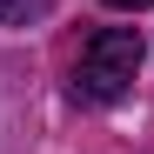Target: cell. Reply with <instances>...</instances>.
<instances>
[{
    "instance_id": "obj_1",
    "label": "cell",
    "mask_w": 154,
    "mask_h": 154,
    "mask_svg": "<svg viewBox=\"0 0 154 154\" xmlns=\"http://www.w3.org/2000/svg\"><path fill=\"white\" fill-rule=\"evenodd\" d=\"M141 74V34L134 27H100L81 47V67H74V94L81 100H121Z\"/></svg>"
},
{
    "instance_id": "obj_3",
    "label": "cell",
    "mask_w": 154,
    "mask_h": 154,
    "mask_svg": "<svg viewBox=\"0 0 154 154\" xmlns=\"http://www.w3.org/2000/svg\"><path fill=\"white\" fill-rule=\"evenodd\" d=\"M107 7H121V14H134V7H154V0H107Z\"/></svg>"
},
{
    "instance_id": "obj_2",
    "label": "cell",
    "mask_w": 154,
    "mask_h": 154,
    "mask_svg": "<svg viewBox=\"0 0 154 154\" xmlns=\"http://www.w3.org/2000/svg\"><path fill=\"white\" fill-rule=\"evenodd\" d=\"M54 14V0H0V27H40Z\"/></svg>"
}]
</instances>
